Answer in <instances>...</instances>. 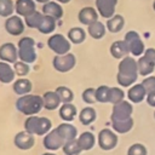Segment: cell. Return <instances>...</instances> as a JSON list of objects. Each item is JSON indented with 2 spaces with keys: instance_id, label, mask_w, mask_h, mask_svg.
<instances>
[{
  "instance_id": "cell-21",
  "label": "cell",
  "mask_w": 155,
  "mask_h": 155,
  "mask_svg": "<svg viewBox=\"0 0 155 155\" xmlns=\"http://www.w3.org/2000/svg\"><path fill=\"white\" fill-rule=\"evenodd\" d=\"M76 140H78V143H79V145H80L82 151H88L96 145L97 137L91 131H84V132L79 133Z\"/></svg>"
},
{
  "instance_id": "cell-9",
  "label": "cell",
  "mask_w": 155,
  "mask_h": 155,
  "mask_svg": "<svg viewBox=\"0 0 155 155\" xmlns=\"http://www.w3.org/2000/svg\"><path fill=\"white\" fill-rule=\"evenodd\" d=\"M133 107L130 101H122L120 103H116L113 105L111 114H110V121H121L127 120L132 117Z\"/></svg>"
},
{
  "instance_id": "cell-43",
  "label": "cell",
  "mask_w": 155,
  "mask_h": 155,
  "mask_svg": "<svg viewBox=\"0 0 155 155\" xmlns=\"http://www.w3.org/2000/svg\"><path fill=\"white\" fill-rule=\"evenodd\" d=\"M154 65H155V48H153V47H150V48H147L145 51H144V53H143Z\"/></svg>"
},
{
  "instance_id": "cell-16",
  "label": "cell",
  "mask_w": 155,
  "mask_h": 155,
  "mask_svg": "<svg viewBox=\"0 0 155 155\" xmlns=\"http://www.w3.org/2000/svg\"><path fill=\"white\" fill-rule=\"evenodd\" d=\"M36 11L35 0H16L15 1V13L21 17H27L30 13Z\"/></svg>"
},
{
  "instance_id": "cell-13",
  "label": "cell",
  "mask_w": 155,
  "mask_h": 155,
  "mask_svg": "<svg viewBox=\"0 0 155 155\" xmlns=\"http://www.w3.org/2000/svg\"><path fill=\"white\" fill-rule=\"evenodd\" d=\"M117 5V0H94L96 10L99 16L104 19H108L115 15V8Z\"/></svg>"
},
{
  "instance_id": "cell-22",
  "label": "cell",
  "mask_w": 155,
  "mask_h": 155,
  "mask_svg": "<svg viewBox=\"0 0 155 155\" xmlns=\"http://www.w3.org/2000/svg\"><path fill=\"white\" fill-rule=\"evenodd\" d=\"M31 90H33V84L27 78H17L12 82V91L18 97L28 94V93H31Z\"/></svg>"
},
{
  "instance_id": "cell-25",
  "label": "cell",
  "mask_w": 155,
  "mask_h": 155,
  "mask_svg": "<svg viewBox=\"0 0 155 155\" xmlns=\"http://www.w3.org/2000/svg\"><path fill=\"white\" fill-rule=\"evenodd\" d=\"M78 119H79V121H80L81 125H84V126H90V125H92V124L96 121V119H97V111H96V109H94L93 107H91V105L84 107V108L79 111Z\"/></svg>"
},
{
  "instance_id": "cell-48",
  "label": "cell",
  "mask_w": 155,
  "mask_h": 155,
  "mask_svg": "<svg viewBox=\"0 0 155 155\" xmlns=\"http://www.w3.org/2000/svg\"><path fill=\"white\" fill-rule=\"evenodd\" d=\"M153 7H154V11H155V1H154V4H153Z\"/></svg>"
},
{
  "instance_id": "cell-24",
  "label": "cell",
  "mask_w": 155,
  "mask_h": 155,
  "mask_svg": "<svg viewBox=\"0 0 155 155\" xmlns=\"http://www.w3.org/2000/svg\"><path fill=\"white\" fill-rule=\"evenodd\" d=\"M57 131L59 132V134L63 137V139L67 140H71V139H76L78 138V128L71 124V122H61L57 125Z\"/></svg>"
},
{
  "instance_id": "cell-17",
  "label": "cell",
  "mask_w": 155,
  "mask_h": 155,
  "mask_svg": "<svg viewBox=\"0 0 155 155\" xmlns=\"http://www.w3.org/2000/svg\"><path fill=\"white\" fill-rule=\"evenodd\" d=\"M42 102H44V109H46L48 111L58 110V108L62 104V101H61L58 93L56 92V90L46 91L42 94Z\"/></svg>"
},
{
  "instance_id": "cell-11",
  "label": "cell",
  "mask_w": 155,
  "mask_h": 155,
  "mask_svg": "<svg viewBox=\"0 0 155 155\" xmlns=\"http://www.w3.org/2000/svg\"><path fill=\"white\" fill-rule=\"evenodd\" d=\"M65 143V140L63 139V137L59 134V132L57 131V128H52L47 134H45L42 137V147L45 148V150L47 151H57V150H62L63 144Z\"/></svg>"
},
{
  "instance_id": "cell-39",
  "label": "cell",
  "mask_w": 155,
  "mask_h": 155,
  "mask_svg": "<svg viewBox=\"0 0 155 155\" xmlns=\"http://www.w3.org/2000/svg\"><path fill=\"white\" fill-rule=\"evenodd\" d=\"M109 91L110 87L107 85H101L96 88V99L97 103H109Z\"/></svg>"
},
{
  "instance_id": "cell-44",
  "label": "cell",
  "mask_w": 155,
  "mask_h": 155,
  "mask_svg": "<svg viewBox=\"0 0 155 155\" xmlns=\"http://www.w3.org/2000/svg\"><path fill=\"white\" fill-rule=\"evenodd\" d=\"M147 103L150 105V107H155V91H153V92H149L148 94H147Z\"/></svg>"
},
{
  "instance_id": "cell-18",
  "label": "cell",
  "mask_w": 155,
  "mask_h": 155,
  "mask_svg": "<svg viewBox=\"0 0 155 155\" xmlns=\"http://www.w3.org/2000/svg\"><path fill=\"white\" fill-rule=\"evenodd\" d=\"M41 12L44 15H46V16H50V17L57 19V21L61 19L63 17V13H64L62 4L57 2L56 0H51V1L46 2V4H44L42 7H41Z\"/></svg>"
},
{
  "instance_id": "cell-46",
  "label": "cell",
  "mask_w": 155,
  "mask_h": 155,
  "mask_svg": "<svg viewBox=\"0 0 155 155\" xmlns=\"http://www.w3.org/2000/svg\"><path fill=\"white\" fill-rule=\"evenodd\" d=\"M41 155H57V154H56V151H45Z\"/></svg>"
},
{
  "instance_id": "cell-38",
  "label": "cell",
  "mask_w": 155,
  "mask_h": 155,
  "mask_svg": "<svg viewBox=\"0 0 155 155\" xmlns=\"http://www.w3.org/2000/svg\"><path fill=\"white\" fill-rule=\"evenodd\" d=\"M125 99V92L121 87H110L109 91V103L113 105L116 103H120Z\"/></svg>"
},
{
  "instance_id": "cell-37",
  "label": "cell",
  "mask_w": 155,
  "mask_h": 155,
  "mask_svg": "<svg viewBox=\"0 0 155 155\" xmlns=\"http://www.w3.org/2000/svg\"><path fill=\"white\" fill-rule=\"evenodd\" d=\"M12 65H13L16 76H18V78H25V76L30 73V64H29V63H25V62L18 59V61H17L16 63H13Z\"/></svg>"
},
{
  "instance_id": "cell-31",
  "label": "cell",
  "mask_w": 155,
  "mask_h": 155,
  "mask_svg": "<svg viewBox=\"0 0 155 155\" xmlns=\"http://www.w3.org/2000/svg\"><path fill=\"white\" fill-rule=\"evenodd\" d=\"M56 27H57V19L44 15V19H42L40 27L38 28V31H40L44 35H48V34H52L54 31Z\"/></svg>"
},
{
  "instance_id": "cell-3",
  "label": "cell",
  "mask_w": 155,
  "mask_h": 155,
  "mask_svg": "<svg viewBox=\"0 0 155 155\" xmlns=\"http://www.w3.org/2000/svg\"><path fill=\"white\" fill-rule=\"evenodd\" d=\"M23 128L39 137H44L47 134L53 127H52V121L51 119L46 116H39V115H33V116H27L24 122H23Z\"/></svg>"
},
{
  "instance_id": "cell-45",
  "label": "cell",
  "mask_w": 155,
  "mask_h": 155,
  "mask_svg": "<svg viewBox=\"0 0 155 155\" xmlns=\"http://www.w3.org/2000/svg\"><path fill=\"white\" fill-rule=\"evenodd\" d=\"M57 2H59V4H62V5H64V4H69L71 0H56Z\"/></svg>"
},
{
  "instance_id": "cell-4",
  "label": "cell",
  "mask_w": 155,
  "mask_h": 155,
  "mask_svg": "<svg viewBox=\"0 0 155 155\" xmlns=\"http://www.w3.org/2000/svg\"><path fill=\"white\" fill-rule=\"evenodd\" d=\"M18 59L25 63L33 64L38 59V53L35 48V40L31 36H23L17 42Z\"/></svg>"
},
{
  "instance_id": "cell-26",
  "label": "cell",
  "mask_w": 155,
  "mask_h": 155,
  "mask_svg": "<svg viewBox=\"0 0 155 155\" xmlns=\"http://www.w3.org/2000/svg\"><path fill=\"white\" fill-rule=\"evenodd\" d=\"M109 51H110V54L116 59H122L130 54V51H128V47H127V44L125 42V40L114 41L110 45Z\"/></svg>"
},
{
  "instance_id": "cell-12",
  "label": "cell",
  "mask_w": 155,
  "mask_h": 155,
  "mask_svg": "<svg viewBox=\"0 0 155 155\" xmlns=\"http://www.w3.org/2000/svg\"><path fill=\"white\" fill-rule=\"evenodd\" d=\"M13 144L18 150L27 151L35 145V136L27 132L25 130L19 131L13 137Z\"/></svg>"
},
{
  "instance_id": "cell-36",
  "label": "cell",
  "mask_w": 155,
  "mask_h": 155,
  "mask_svg": "<svg viewBox=\"0 0 155 155\" xmlns=\"http://www.w3.org/2000/svg\"><path fill=\"white\" fill-rule=\"evenodd\" d=\"M56 92L58 93L62 103H73L74 99V92L71 88L67 87V86H58L56 88Z\"/></svg>"
},
{
  "instance_id": "cell-19",
  "label": "cell",
  "mask_w": 155,
  "mask_h": 155,
  "mask_svg": "<svg viewBox=\"0 0 155 155\" xmlns=\"http://www.w3.org/2000/svg\"><path fill=\"white\" fill-rule=\"evenodd\" d=\"M78 108L73 103H62L58 108V116L62 121L71 122L78 116Z\"/></svg>"
},
{
  "instance_id": "cell-41",
  "label": "cell",
  "mask_w": 155,
  "mask_h": 155,
  "mask_svg": "<svg viewBox=\"0 0 155 155\" xmlns=\"http://www.w3.org/2000/svg\"><path fill=\"white\" fill-rule=\"evenodd\" d=\"M126 155H148V150L142 143H133L128 147Z\"/></svg>"
},
{
  "instance_id": "cell-34",
  "label": "cell",
  "mask_w": 155,
  "mask_h": 155,
  "mask_svg": "<svg viewBox=\"0 0 155 155\" xmlns=\"http://www.w3.org/2000/svg\"><path fill=\"white\" fill-rule=\"evenodd\" d=\"M62 151H63L64 155H80L82 153V150H81L76 139L67 140L62 147Z\"/></svg>"
},
{
  "instance_id": "cell-42",
  "label": "cell",
  "mask_w": 155,
  "mask_h": 155,
  "mask_svg": "<svg viewBox=\"0 0 155 155\" xmlns=\"http://www.w3.org/2000/svg\"><path fill=\"white\" fill-rule=\"evenodd\" d=\"M142 85L144 86L147 93L155 91V76H150L149 75L148 78H144L143 81H142Z\"/></svg>"
},
{
  "instance_id": "cell-8",
  "label": "cell",
  "mask_w": 155,
  "mask_h": 155,
  "mask_svg": "<svg viewBox=\"0 0 155 155\" xmlns=\"http://www.w3.org/2000/svg\"><path fill=\"white\" fill-rule=\"evenodd\" d=\"M124 40L127 44L128 51L133 57L143 56V53L145 51V46H144V42L142 41V39L137 31H134V30L127 31L124 36Z\"/></svg>"
},
{
  "instance_id": "cell-47",
  "label": "cell",
  "mask_w": 155,
  "mask_h": 155,
  "mask_svg": "<svg viewBox=\"0 0 155 155\" xmlns=\"http://www.w3.org/2000/svg\"><path fill=\"white\" fill-rule=\"evenodd\" d=\"M35 1H36V4L44 5V4H46V2H48V1H51V0H35Z\"/></svg>"
},
{
  "instance_id": "cell-7",
  "label": "cell",
  "mask_w": 155,
  "mask_h": 155,
  "mask_svg": "<svg viewBox=\"0 0 155 155\" xmlns=\"http://www.w3.org/2000/svg\"><path fill=\"white\" fill-rule=\"evenodd\" d=\"M76 65V57L74 53L68 52L65 54H54L52 59V67L58 73H68Z\"/></svg>"
},
{
  "instance_id": "cell-30",
  "label": "cell",
  "mask_w": 155,
  "mask_h": 155,
  "mask_svg": "<svg viewBox=\"0 0 155 155\" xmlns=\"http://www.w3.org/2000/svg\"><path fill=\"white\" fill-rule=\"evenodd\" d=\"M137 64H138V73L140 76H149L155 69V65L144 54L137 59Z\"/></svg>"
},
{
  "instance_id": "cell-15",
  "label": "cell",
  "mask_w": 155,
  "mask_h": 155,
  "mask_svg": "<svg viewBox=\"0 0 155 155\" xmlns=\"http://www.w3.org/2000/svg\"><path fill=\"white\" fill-rule=\"evenodd\" d=\"M99 13L96 10V7L92 6H85L78 12V21L82 25H90L98 21Z\"/></svg>"
},
{
  "instance_id": "cell-2",
  "label": "cell",
  "mask_w": 155,
  "mask_h": 155,
  "mask_svg": "<svg viewBox=\"0 0 155 155\" xmlns=\"http://www.w3.org/2000/svg\"><path fill=\"white\" fill-rule=\"evenodd\" d=\"M16 110L24 116L39 115V113L44 109L42 96L28 93L24 96H19L15 102Z\"/></svg>"
},
{
  "instance_id": "cell-6",
  "label": "cell",
  "mask_w": 155,
  "mask_h": 155,
  "mask_svg": "<svg viewBox=\"0 0 155 155\" xmlns=\"http://www.w3.org/2000/svg\"><path fill=\"white\" fill-rule=\"evenodd\" d=\"M117 143H119V137L113 128H108V127L102 128L97 134V144L102 150L105 151L113 150L114 148H116Z\"/></svg>"
},
{
  "instance_id": "cell-5",
  "label": "cell",
  "mask_w": 155,
  "mask_h": 155,
  "mask_svg": "<svg viewBox=\"0 0 155 155\" xmlns=\"http://www.w3.org/2000/svg\"><path fill=\"white\" fill-rule=\"evenodd\" d=\"M47 47L54 53V54H65L70 52L71 48V42L69 41L68 36L61 34V33H54L51 34L47 39Z\"/></svg>"
},
{
  "instance_id": "cell-23",
  "label": "cell",
  "mask_w": 155,
  "mask_h": 155,
  "mask_svg": "<svg viewBox=\"0 0 155 155\" xmlns=\"http://www.w3.org/2000/svg\"><path fill=\"white\" fill-rule=\"evenodd\" d=\"M16 80V73L11 63L0 61V82L1 84H12Z\"/></svg>"
},
{
  "instance_id": "cell-28",
  "label": "cell",
  "mask_w": 155,
  "mask_h": 155,
  "mask_svg": "<svg viewBox=\"0 0 155 155\" xmlns=\"http://www.w3.org/2000/svg\"><path fill=\"white\" fill-rule=\"evenodd\" d=\"M105 25H107V30H108V31L115 34V33H119V31L124 28V25H125V19H124V17H122L121 15H116V13H115L113 17H110V18L107 19Z\"/></svg>"
},
{
  "instance_id": "cell-40",
  "label": "cell",
  "mask_w": 155,
  "mask_h": 155,
  "mask_svg": "<svg viewBox=\"0 0 155 155\" xmlns=\"http://www.w3.org/2000/svg\"><path fill=\"white\" fill-rule=\"evenodd\" d=\"M81 99L87 105H92V104L97 103V99H96V88L94 87H87V88H85L82 91V93H81Z\"/></svg>"
},
{
  "instance_id": "cell-10",
  "label": "cell",
  "mask_w": 155,
  "mask_h": 155,
  "mask_svg": "<svg viewBox=\"0 0 155 155\" xmlns=\"http://www.w3.org/2000/svg\"><path fill=\"white\" fill-rule=\"evenodd\" d=\"M25 23H24V18L18 16V15H12L10 17H7L5 19L4 23V28L6 30L7 34H10L11 36H19L24 33L25 29Z\"/></svg>"
},
{
  "instance_id": "cell-1",
  "label": "cell",
  "mask_w": 155,
  "mask_h": 155,
  "mask_svg": "<svg viewBox=\"0 0 155 155\" xmlns=\"http://www.w3.org/2000/svg\"><path fill=\"white\" fill-rule=\"evenodd\" d=\"M138 75H139L138 64L133 57L126 56L125 58L120 59V63L117 65V74H116V81L119 86L131 87L137 81Z\"/></svg>"
},
{
  "instance_id": "cell-27",
  "label": "cell",
  "mask_w": 155,
  "mask_h": 155,
  "mask_svg": "<svg viewBox=\"0 0 155 155\" xmlns=\"http://www.w3.org/2000/svg\"><path fill=\"white\" fill-rule=\"evenodd\" d=\"M105 31H107V25L103 22H101L99 19L97 22L87 25V34L94 40H101L105 35Z\"/></svg>"
},
{
  "instance_id": "cell-35",
  "label": "cell",
  "mask_w": 155,
  "mask_h": 155,
  "mask_svg": "<svg viewBox=\"0 0 155 155\" xmlns=\"http://www.w3.org/2000/svg\"><path fill=\"white\" fill-rule=\"evenodd\" d=\"M15 15V1L13 0H0V17L7 18Z\"/></svg>"
},
{
  "instance_id": "cell-32",
  "label": "cell",
  "mask_w": 155,
  "mask_h": 155,
  "mask_svg": "<svg viewBox=\"0 0 155 155\" xmlns=\"http://www.w3.org/2000/svg\"><path fill=\"white\" fill-rule=\"evenodd\" d=\"M133 119L130 117L127 120H121V121H111V128L117 133V134H125L130 132L133 127Z\"/></svg>"
},
{
  "instance_id": "cell-29",
  "label": "cell",
  "mask_w": 155,
  "mask_h": 155,
  "mask_svg": "<svg viewBox=\"0 0 155 155\" xmlns=\"http://www.w3.org/2000/svg\"><path fill=\"white\" fill-rule=\"evenodd\" d=\"M69 41L74 45H80L85 41L86 39V31L85 29H82L81 27H73L68 30V34H67Z\"/></svg>"
},
{
  "instance_id": "cell-20",
  "label": "cell",
  "mask_w": 155,
  "mask_h": 155,
  "mask_svg": "<svg viewBox=\"0 0 155 155\" xmlns=\"http://www.w3.org/2000/svg\"><path fill=\"white\" fill-rule=\"evenodd\" d=\"M147 91L144 88V86L140 84H134L132 85L128 91H127V99L131 102V103H140L143 102L145 98H147Z\"/></svg>"
},
{
  "instance_id": "cell-14",
  "label": "cell",
  "mask_w": 155,
  "mask_h": 155,
  "mask_svg": "<svg viewBox=\"0 0 155 155\" xmlns=\"http://www.w3.org/2000/svg\"><path fill=\"white\" fill-rule=\"evenodd\" d=\"M0 61L16 63L18 61V48L13 42H4L0 45Z\"/></svg>"
},
{
  "instance_id": "cell-49",
  "label": "cell",
  "mask_w": 155,
  "mask_h": 155,
  "mask_svg": "<svg viewBox=\"0 0 155 155\" xmlns=\"http://www.w3.org/2000/svg\"><path fill=\"white\" fill-rule=\"evenodd\" d=\"M154 119H155V111H154Z\"/></svg>"
},
{
  "instance_id": "cell-33",
  "label": "cell",
  "mask_w": 155,
  "mask_h": 155,
  "mask_svg": "<svg viewBox=\"0 0 155 155\" xmlns=\"http://www.w3.org/2000/svg\"><path fill=\"white\" fill-rule=\"evenodd\" d=\"M44 19V13L41 11H34L33 13H30L29 16L24 17V23L29 29H36L40 27L41 22Z\"/></svg>"
}]
</instances>
